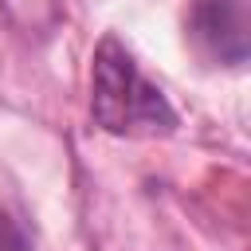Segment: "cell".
Returning <instances> with one entry per match:
<instances>
[{
	"label": "cell",
	"instance_id": "obj_2",
	"mask_svg": "<svg viewBox=\"0 0 251 251\" xmlns=\"http://www.w3.org/2000/svg\"><path fill=\"white\" fill-rule=\"evenodd\" d=\"M188 31L212 63L239 67L247 59V0H196Z\"/></svg>",
	"mask_w": 251,
	"mask_h": 251
},
{
	"label": "cell",
	"instance_id": "obj_1",
	"mask_svg": "<svg viewBox=\"0 0 251 251\" xmlns=\"http://www.w3.org/2000/svg\"><path fill=\"white\" fill-rule=\"evenodd\" d=\"M90 114L106 133L118 137H157L176 126V110L153 86L133 55L106 35L94 51V71H90Z\"/></svg>",
	"mask_w": 251,
	"mask_h": 251
},
{
	"label": "cell",
	"instance_id": "obj_3",
	"mask_svg": "<svg viewBox=\"0 0 251 251\" xmlns=\"http://www.w3.org/2000/svg\"><path fill=\"white\" fill-rule=\"evenodd\" d=\"M0 251H31V243H27L24 227H20V220H12L4 208H0Z\"/></svg>",
	"mask_w": 251,
	"mask_h": 251
}]
</instances>
